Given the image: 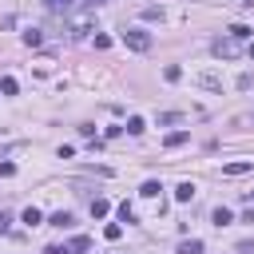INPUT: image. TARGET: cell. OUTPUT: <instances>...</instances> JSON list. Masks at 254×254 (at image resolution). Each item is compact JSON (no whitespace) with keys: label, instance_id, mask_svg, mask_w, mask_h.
Returning a JSON list of instances; mask_svg holds the SVG:
<instances>
[{"label":"cell","instance_id":"1","mask_svg":"<svg viewBox=\"0 0 254 254\" xmlns=\"http://www.w3.org/2000/svg\"><path fill=\"white\" fill-rule=\"evenodd\" d=\"M119 40H123L131 52H151V32H143V28H123Z\"/></svg>","mask_w":254,"mask_h":254},{"label":"cell","instance_id":"16","mask_svg":"<svg viewBox=\"0 0 254 254\" xmlns=\"http://www.w3.org/2000/svg\"><path fill=\"white\" fill-rule=\"evenodd\" d=\"M163 79H167V83H179V79H183V67H179V64H167Z\"/></svg>","mask_w":254,"mask_h":254},{"label":"cell","instance_id":"5","mask_svg":"<svg viewBox=\"0 0 254 254\" xmlns=\"http://www.w3.org/2000/svg\"><path fill=\"white\" fill-rule=\"evenodd\" d=\"M190 198H194V183H190V179H183V183L175 187V202H190Z\"/></svg>","mask_w":254,"mask_h":254},{"label":"cell","instance_id":"26","mask_svg":"<svg viewBox=\"0 0 254 254\" xmlns=\"http://www.w3.org/2000/svg\"><path fill=\"white\" fill-rule=\"evenodd\" d=\"M99 4H107V0H83V8H99Z\"/></svg>","mask_w":254,"mask_h":254},{"label":"cell","instance_id":"21","mask_svg":"<svg viewBox=\"0 0 254 254\" xmlns=\"http://www.w3.org/2000/svg\"><path fill=\"white\" fill-rule=\"evenodd\" d=\"M179 119H183L179 111H163V115H159V123H163V127H171V123H179Z\"/></svg>","mask_w":254,"mask_h":254},{"label":"cell","instance_id":"2","mask_svg":"<svg viewBox=\"0 0 254 254\" xmlns=\"http://www.w3.org/2000/svg\"><path fill=\"white\" fill-rule=\"evenodd\" d=\"M210 48H214V56H222V60H234V56H238V40H234V36H218Z\"/></svg>","mask_w":254,"mask_h":254},{"label":"cell","instance_id":"12","mask_svg":"<svg viewBox=\"0 0 254 254\" xmlns=\"http://www.w3.org/2000/svg\"><path fill=\"white\" fill-rule=\"evenodd\" d=\"M143 131H147L143 115H131V119H127V135H143Z\"/></svg>","mask_w":254,"mask_h":254},{"label":"cell","instance_id":"25","mask_svg":"<svg viewBox=\"0 0 254 254\" xmlns=\"http://www.w3.org/2000/svg\"><path fill=\"white\" fill-rule=\"evenodd\" d=\"M44 254H67L64 246H44Z\"/></svg>","mask_w":254,"mask_h":254},{"label":"cell","instance_id":"10","mask_svg":"<svg viewBox=\"0 0 254 254\" xmlns=\"http://www.w3.org/2000/svg\"><path fill=\"white\" fill-rule=\"evenodd\" d=\"M187 139H190V135H187V131H171V135H167V139H163V147H171V151H175V147H183V143H187Z\"/></svg>","mask_w":254,"mask_h":254},{"label":"cell","instance_id":"27","mask_svg":"<svg viewBox=\"0 0 254 254\" xmlns=\"http://www.w3.org/2000/svg\"><path fill=\"white\" fill-rule=\"evenodd\" d=\"M246 198H254V190H246Z\"/></svg>","mask_w":254,"mask_h":254},{"label":"cell","instance_id":"7","mask_svg":"<svg viewBox=\"0 0 254 254\" xmlns=\"http://www.w3.org/2000/svg\"><path fill=\"white\" fill-rule=\"evenodd\" d=\"M159 190H163V183H159V179H147V183L139 187V194H143V198H159Z\"/></svg>","mask_w":254,"mask_h":254},{"label":"cell","instance_id":"15","mask_svg":"<svg viewBox=\"0 0 254 254\" xmlns=\"http://www.w3.org/2000/svg\"><path fill=\"white\" fill-rule=\"evenodd\" d=\"M24 44H28V48H40V44H44L40 28H28V32H24Z\"/></svg>","mask_w":254,"mask_h":254},{"label":"cell","instance_id":"18","mask_svg":"<svg viewBox=\"0 0 254 254\" xmlns=\"http://www.w3.org/2000/svg\"><path fill=\"white\" fill-rule=\"evenodd\" d=\"M226 32H230V36H234V40H246V36H250V28H246V24H230V28H226Z\"/></svg>","mask_w":254,"mask_h":254},{"label":"cell","instance_id":"17","mask_svg":"<svg viewBox=\"0 0 254 254\" xmlns=\"http://www.w3.org/2000/svg\"><path fill=\"white\" fill-rule=\"evenodd\" d=\"M0 91H4V95H16V91H20V83H16L12 75H4V79H0Z\"/></svg>","mask_w":254,"mask_h":254},{"label":"cell","instance_id":"3","mask_svg":"<svg viewBox=\"0 0 254 254\" xmlns=\"http://www.w3.org/2000/svg\"><path fill=\"white\" fill-rule=\"evenodd\" d=\"M71 222H75V218H71V210H52V214H48V226H60V230H67Z\"/></svg>","mask_w":254,"mask_h":254},{"label":"cell","instance_id":"9","mask_svg":"<svg viewBox=\"0 0 254 254\" xmlns=\"http://www.w3.org/2000/svg\"><path fill=\"white\" fill-rule=\"evenodd\" d=\"M44 8H48V12H60V16H64V12H71V8H75V0H44Z\"/></svg>","mask_w":254,"mask_h":254},{"label":"cell","instance_id":"11","mask_svg":"<svg viewBox=\"0 0 254 254\" xmlns=\"http://www.w3.org/2000/svg\"><path fill=\"white\" fill-rule=\"evenodd\" d=\"M107 210H111L107 198H91V218H107Z\"/></svg>","mask_w":254,"mask_h":254},{"label":"cell","instance_id":"8","mask_svg":"<svg viewBox=\"0 0 254 254\" xmlns=\"http://www.w3.org/2000/svg\"><path fill=\"white\" fill-rule=\"evenodd\" d=\"M179 254H202V238H183L179 242Z\"/></svg>","mask_w":254,"mask_h":254},{"label":"cell","instance_id":"23","mask_svg":"<svg viewBox=\"0 0 254 254\" xmlns=\"http://www.w3.org/2000/svg\"><path fill=\"white\" fill-rule=\"evenodd\" d=\"M8 226H12V214H8V210H0V234H8Z\"/></svg>","mask_w":254,"mask_h":254},{"label":"cell","instance_id":"20","mask_svg":"<svg viewBox=\"0 0 254 254\" xmlns=\"http://www.w3.org/2000/svg\"><path fill=\"white\" fill-rule=\"evenodd\" d=\"M119 234H123V226H119V222H111V226H103V238H107V242H115Z\"/></svg>","mask_w":254,"mask_h":254},{"label":"cell","instance_id":"14","mask_svg":"<svg viewBox=\"0 0 254 254\" xmlns=\"http://www.w3.org/2000/svg\"><path fill=\"white\" fill-rule=\"evenodd\" d=\"M210 222H214V226H230V210H226V206H214Z\"/></svg>","mask_w":254,"mask_h":254},{"label":"cell","instance_id":"13","mask_svg":"<svg viewBox=\"0 0 254 254\" xmlns=\"http://www.w3.org/2000/svg\"><path fill=\"white\" fill-rule=\"evenodd\" d=\"M20 222H28V226H40V222H44V214H40L36 206H28V210L20 214Z\"/></svg>","mask_w":254,"mask_h":254},{"label":"cell","instance_id":"6","mask_svg":"<svg viewBox=\"0 0 254 254\" xmlns=\"http://www.w3.org/2000/svg\"><path fill=\"white\" fill-rule=\"evenodd\" d=\"M87 250H91V238H87V234H75V238L67 242V254H87Z\"/></svg>","mask_w":254,"mask_h":254},{"label":"cell","instance_id":"22","mask_svg":"<svg viewBox=\"0 0 254 254\" xmlns=\"http://www.w3.org/2000/svg\"><path fill=\"white\" fill-rule=\"evenodd\" d=\"M16 175V163H0V179H12Z\"/></svg>","mask_w":254,"mask_h":254},{"label":"cell","instance_id":"24","mask_svg":"<svg viewBox=\"0 0 254 254\" xmlns=\"http://www.w3.org/2000/svg\"><path fill=\"white\" fill-rule=\"evenodd\" d=\"M234 254H254V242H238V246H234Z\"/></svg>","mask_w":254,"mask_h":254},{"label":"cell","instance_id":"19","mask_svg":"<svg viewBox=\"0 0 254 254\" xmlns=\"http://www.w3.org/2000/svg\"><path fill=\"white\" fill-rule=\"evenodd\" d=\"M119 218H123V222H135V206H131V202H119Z\"/></svg>","mask_w":254,"mask_h":254},{"label":"cell","instance_id":"4","mask_svg":"<svg viewBox=\"0 0 254 254\" xmlns=\"http://www.w3.org/2000/svg\"><path fill=\"white\" fill-rule=\"evenodd\" d=\"M250 167H254L250 159H234V163H226V167H222V175H230V179H234V175H246Z\"/></svg>","mask_w":254,"mask_h":254}]
</instances>
